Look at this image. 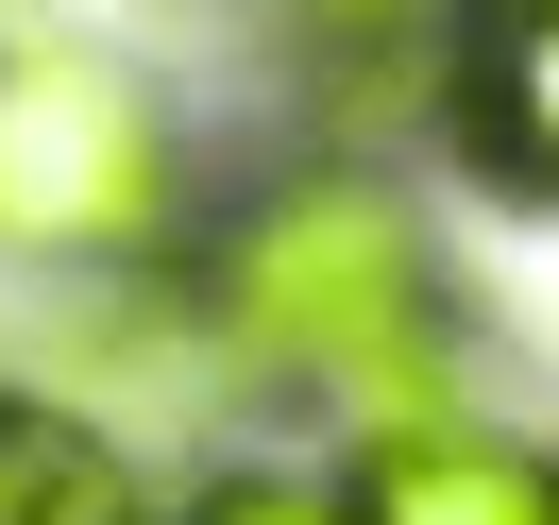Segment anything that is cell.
<instances>
[{
    "label": "cell",
    "mask_w": 559,
    "mask_h": 525,
    "mask_svg": "<svg viewBox=\"0 0 559 525\" xmlns=\"http://www.w3.org/2000/svg\"><path fill=\"white\" fill-rule=\"evenodd\" d=\"M187 322L221 373L288 390L356 441L457 423V288L390 170H272L254 204H221L187 238Z\"/></svg>",
    "instance_id": "cell-1"
},
{
    "label": "cell",
    "mask_w": 559,
    "mask_h": 525,
    "mask_svg": "<svg viewBox=\"0 0 559 525\" xmlns=\"http://www.w3.org/2000/svg\"><path fill=\"white\" fill-rule=\"evenodd\" d=\"M204 153L103 51H0V254L17 272H187Z\"/></svg>",
    "instance_id": "cell-2"
},
{
    "label": "cell",
    "mask_w": 559,
    "mask_h": 525,
    "mask_svg": "<svg viewBox=\"0 0 559 525\" xmlns=\"http://www.w3.org/2000/svg\"><path fill=\"white\" fill-rule=\"evenodd\" d=\"M340 509L356 525H559V457L509 441V423H390V441L340 457Z\"/></svg>",
    "instance_id": "cell-3"
},
{
    "label": "cell",
    "mask_w": 559,
    "mask_h": 525,
    "mask_svg": "<svg viewBox=\"0 0 559 525\" xmlns=\"http://www.w3.org/2000/svg\"><path fill=\"white\" fill-rule=\"evenodd\" d=\"M441 103H457V136L509 187L559 204V0H475L457 51H441Z\"/></svg>",
    "instance_id": "cell-4"
},
{
    "label": "cell",
    "mask_w": 559,
    "mask_h": 525,
    "mask_svg": "<svg viewBox=\"0 0 559 525\" xmlns=\"http://www.w3.org/2000/svg\"><path fill=\"white\" fill-rule=\"evenodd\" d=\"M0 525H153V475L85 390H0Z\"/></svg>",
    "instance_id": "cell-5"
},
{
    "label": "cell",
    "mask_w": 559,
    "mask_h": 525,
    "mask_svg": "<svg viewBox=\"0 0 559 525\" xmlns=\"http://www.w3.org/2000/svg\"><path fill=\"white\" fill-rule=\"evenodd\" d=\"M153 525H356V509H340V475H204L187 509H153Z\"/></svg>",
    "instance_id": "cell-6"
},
{
    "label": "cell",
    "mask_w": 559,
    "mask_h": 525,
    "mask_svg": "<svg viewBox=\"0 0 559 525\" xmlns=\"http://www.w3.org/2000/svg\"><path fill=\"white\" fill-rule=\"evenodd\" d=\"M288 17H306L322 51H390V35H441V51H457V17H475V0H288Z\"/></svg>",
    "instance_id": "cell-7"
}]
</instances>
